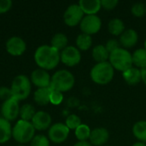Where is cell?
Instances as JSON below:
<instances>
[{"label":"cell","instance_id":"obj_1","mask_svg":"<svg viewBox=\"0 0 146 146\" xmlns=\"http://www.w3.org/2000/svg\"><path fill=\"white\" fill-rule=\"evenodd\" d=\"M34 61L39 68L51 70L55 68L60 61V51L50 45L44 44L37 48L34 53Z\"/></svg>","mask_w":146,"mask_h":146},{"label":"cell","instance_id":"obj_2","mask_svg":"<svg viewBox=\"0 0 146 146\" xmlns=\"http://www.w3.org/2000/svg\"><path fill=\"white\" fill-rule=\"evenodd\" d=\"M115 69L109 62L96 63L90 72L92 80L98 85L104 86L112 81Z\"/></svg>","mask_w":146,"mask_h":146},{"label":"cell","instance_id":"obj_3","mask_svg":"<svg viewBox=\"0 0 146 146\" xmlns=\"http://www.w3.org/2000/svg\"><path fill=\"white\" fill-rule=\"evenodd\" d=\"M75 83V79L74 74L66 69H61L56 71L51 77L50 87L52 90L66 92L70 91Z\"/></svg>","mask_w":146,"mask_h":146},{"label":"cell","instance_id":"obj_4","mask_svg":"<svg viewBox=\"0 0 146 146\" xmlns=\"http://www.w3.org/2000/svg\"><path fill=\"white\" fill-rule=\"evenodd\" d=\"M109 62L114 68V69L125 72L133 67V56L132 54L124 48H118L115 50L110 53Z\"/></svg>","mask_w":146,"mask_h":146},{"label":"cell","instance_id":"obj_5","mask_svg":"<svg viewBox=\"0 0 146 146\" xmlns=\"http://www.w3.org/2000/svg\"><path fill=\"white\" fill-rule=\"evenodd\" d=\"M35 131L31 121L19 120L12 128V138L19 144H27L35 137Z\"/></svg>","mask_w":146,"mask_h":146},{"label":"cell","instance_id":"obj_6","mask_svg":"<svg viewBox=\"0 0 146 146\" xmlns=\"http://www.w3.org/2000/svg\"><path fill=\"white\" fill-rule=\"evenodd\" d=\"M32 83L31 80L27 75L19 74L15 76L11 83V92L13 98L18 101L27 99L31 93Z\"/></svg>","mask_w":146,"mask_h":146},{"label":"cell","instance_id":"obj_7","mask_svg":"<svg viewBox=\"0 0 146 146\" xmlns=\"http://www.w3.org/2000/svg\"><path fill=\"white\" fill-rule=\"evenodd\" d=\"M80 27L82 33L92 36L100 31L102 27V21L97 15H85L80 23Z\"/></svg>","mask_w":146,"mask_h":146},{"label":"cell","instance_id":"obj_8","mask_svg":"<svg viewBox=\"0 0 146 146\" xmlns=\"http://www.w3.org/2000/svg\"><path fill=\"white\" fill-rule=\"evenodd\" d=\"M70 130L64 123L57 122L50 126L48 130V139L54 144H62L68 139Z\"/></svg>","mask_w":146,"mask_h":146},{"label":"cell","instance_id":"obj_9","mask_svg":"<svg viewBox=\"0 0 146 146\" xmlns=\"http://www.w3.org/2000/svg\"><path fill=\"white\" fill-rule=\"evenodd\" d=\"M85 15L81 10L80 7L78 3H74L69 5L64 12L63 15V21L65 24L68 27H76L79 25L82 19L84 18Z\"/></svg>","mask_w":146,"mask_h":146},{"label":"cell","instance_id":"obj_10","mask_svg":"<svg viewBox=\"0 0 146 146\" xmlns=\"http://www.w3.org/2000/svg\"><path fill=\"white\" fill-rule=\"evenodd\" d=\"M60 61L68 67H74L81 61L80 50L74 46H67L60 52Z\"/></svg>","mask_w":146,"mask_h":146},{"label":"cell","instance_id":"obj_11","mask_svg":"<svg viewBox=\"0 0 146 146\" xmlns=\"http://www.w3.org/2000/svg\"><path fill=\"white\" fill-rule=\"evenodd\" d=\"M1 114L3 118L8 121H15L20 115L19 101L15 98L4 101L1 106Z\"/></svg>","mask_w":146,"mask_h":146},{"label":"cell","instance_id":"obj_12","mask_svg":"<svg viewBox=\"0 0 146 146\" xmlns=\"http://www.w3.org/2000/svg\"><path fill=\"white\" fill-rule=\"evenodd\" d=\"M27 50L26 42L20 37H11L6 42V50L13 56H21Z\"/></svg>","mask_w":146,"mask_h":146},{"label":"cell","instance_id":"obj_13","mask_svg":"<svg viewBox=\"0 0 146 146\" xmlns=\"http://www.w3.org/2000/svg\"><path fill=\"white\" fill-rule=\"evenodd\" d=\"M30 80L31 83L36 86L38 88H44L50 86L51 77L46 70L37 68L32 72Z\"/></svg>","mask_w":146,"mask_h":146},{"label":"cell","instance_id":"obj_14","mask_svg":"<svg viewBox=\"0 0 146 146\" xmlns=\"http://www.w3.org/2000/svg\"><path fill=\"white\" fill-rule=\"evenodd\" d=\"M51 121L52 119L49 113L45 111H38L32 119L31 123L33 124L35 130L44 131L50 127Z\"/></svg>","mask_w":146,"mask_h":146},{"label":"cell","instance_id":"obj_15","mask_svg":"<svg viewBox=\"0 0 146 146\" xmlns=\"http://www.w3.org/2000/svg\"><path fill=\"white\" fill-rule=\"evenodd\" d=\"M109 139L110 133L105 127H96L92 130L89 140L92 146H104Z\"/></svg>","mask_w":146,"mask_h":146},{"label":"cell","instance_id":"obj_16","mask_svg":"<svg viewBox=\"0 0 146 146\" xmlns=\"http://www.w3.org/2000/svg\"><path fill=\"white\" fill-rule=\"evenodd\" d=\"M139 41V34L133 29H126L120 36V44L124 49H129L137 44Z\"/></svg>","mask_w":146,"mask_h":146},{"label":"cell","instance_id":"obj_17","mask_svg":"<svg viewBox=\"0 0 146 146\" xmlns=\"http://www.w3.org/2000/svg\"><path fill=\"white\" fill-rule=\"evenodd\" d=\"M85 15H97L102 9L100 0H80L78 3Z\"/></svg>","mask_w":146,"mask_h":146},{"label":"cell","instance_id":"obj_18","mask_svg":"<svg viewBox=\"0 0 146 146\" xmlns=\"http://www.w3.org/2000/svg\"><path fill=\"white\" fill-rule=\"evenodd\" d=\"M122 77L127 84L135 86L142 80L141 70L136 67H132L122 73Z\"/></svg>","mask_w":146,"mask_h":146},{"label":"cell","instance_id":"obj_19","mask_svg":"<svg viewBox=\"0 0 146 146\" xmlns=\"http://www.w3.org/2000/svg\"><path fill=\"white\" fill-rule=\"evenodd\" d=\"M51 87H44V88H38L33 94L34 102L40 105L44 106L50 104V96L51 93Z\"/></svg>","mask_w":146,"mask_h":146},{"label":"cell","instance_id":"obj_20","mask_svg":"<svg viewBox=\"0 0 146 146\" xmlns=\"http://www.w3.org/2000/svg\"><path fill=\"white\" fill-rule=\"evenodd\" d=\"M12 128L9 121L0 117V144H4L12 138Z\"/></svg>","mask_w":146,"mask_h":146},{"label":"cell","instance_id":"obj_21","mask_svg":"<svg viewBox=\"0 0 146 146\" xmlns=\"http://www.w3.org/2000/svg\"><path fill=\"white\" fill-rule=\"evenodd\" d=\"M92 56L94 61L97 62V63H100V62H108L110 57V52L105 48V45L98 44L92 49Z\"/></svg>","mask_w":146,"mask_h":146},{"label":"cell","instance_id":"obj_22","mask_svg":"<svg viewBox=\"0 0 146 146\" xmlns=\"http://www.w3.org/2000/svg\"><path fill=\"white\" fill-rule=\"evenodd\" d=\"M108 30L110 33L114 36H121L126 30V27L121 19L114 18L110 21L108 24Z\"/></svg>","mask_w":146,"mask_h":146},{"label":"cell","instance_id":"obj_23","mask_svg":"<svg viewBox=\"0 0 146 146\" xmlns=\"http://www.w3.org/2000/svg\"><path fill=\"white\" fill-rule=\"evenodd\" d=\"M68 37L64 33H57L52 37L50 41V46H52L53 48L61 52L63 49H65L68 46Z\"/></svg>","mask_w":146,"mask_h":146},{"label":"cell","instance_id":"obj_24","mask_svg":"<svg viewBox=\"0 0 146 146\" xmlns=\"http://www.w3.org/2000/svg\"><path fill=\"white\" fill-rule=\"evenodd\" d=\"M133 133L139 142L146 144V121H137L133 127Z\"/></svg>","mask_w":146,"mask_h":146},{"label":"cell","instance_id":"obj_25","mask_svg":"<svg viewBox=\"0 0 146 146\" xmlns=\"http://www.w3.org/2000/svg\"><path fill=\"white\" fill-rule=\"evenodd\" d=\"M133 63L136 68L142 69L146 67V50L145 48L137 49L132 55Z\"/></svg>","mask_w":146,"mask_h":146},{"label":"cell","instance_id":"obj_26","mask_svg":"<svg viewBox=\"0 0 146 146\" xmlns=\"http://www.w3.org/2000/svg\"><path fill=\"white\" fill-rule=\"evenodd\" d=\"M92 44V38L90 35L80 33L76 38V46L80 50H88Z\"/></svg>","mask_w":146,"mask_h":146},{"label":"cell","instance_id":"obj_27","mask_svg":"<svg viewBox=\"0 0 146 146\" xmlns=\"http://www.w3.org/2000/svg\"><path fill=\"white\" fill-rule=\"evenodd\" d=\"M36 114L35 108L30 104H25L20 108V117L21 120L26 121H31Z\"/></svg>","mask_w":146,"mask_h":146},{"label":"cell","instance_id":"obj_28","mask_svg":"<svg viewBox=\"0 0 146 146\" xmlns=\"http://www.w3.org/2000/svg\"><path fill=\"white\" fill-rule=\"evenodd\" d=\"M91 132L92 130L87 125L81 124L74 130V134L79 141H87L90 138Z\"/></svg>","mask_w":146,"mask_h":146},{"label":"cell","instance_id":"obj_29","mask_svg":"<svg viewBox=\"0 0 146 146\" xmlns=\"http://www.w3.org/2000/svg\"><path fill=\"white\" fill-rule=\"evenodd\" d=\"M81 123V120L80 118L74 114H71L69 115L65 121V125L68 127V128L69 130H75L79 126H80Z\"/></svg>","mask_w":146,"mask_h":146},{"label":"cell","instance_id":"obj_30","mask_svg":"<svg viewBox=\"0 0 146 146\" xmlns=\"http://www.w3.org/2000/svg\"><path fill=\"white\" fill-rule=\"evenodd\" d=\"M133 15L136 17H142L146 14V5L143 3H135L131 8Z\"/></svg>","mask_w":146,"mask_h":146},{"label":"cell","instance_id":"obj_31","mask_svg":"<svg viewBox=\"0 0 146 146\" xmlns=\"http://www.w3.org/2000/svg\"><path fill=\"white\" fill-rule=\"evenodd\" d=\"M30 146H50V140L44 135H36L30 142Z\"/></svg>","mask_w":146,"mask_h":146},{"label":"cell","instance_id":"obj_32","mask_svg":"<svg viewBox=\"0 0 146 146\" xmlns=\"http://www.w3.org/2000/svg\"><path fill=\"white\" fill-rule=\"evenodd\" d=\"M63 100V95L62 92L52 90L50 96V104L53 105H59L62 104Z\"/></svg>","mask_w":146,"mask_h":146},{"label":"cell","instance_id":"obj_33","mask_svg":"<svg viewBox=\"0 0 146 146\" xmlns=\"http://www.w3.org/2000/svg\"><path fill=\"white\" fill-rule=\"evenodd\" d=\"M13 98L11 89L6 86H1L0 87V99L4 101H7Z\"/></svg>","mask_w":146,"mask_h":146},{"label":"cell","instance_id":"obj_34","mask_svg":"<svg viewBox=\"0 0 146 146\" xmlns=\"http://www.w3.org/2000/svg\"><path fill=\"white\" fill-rule=\"evenodd\" d=\"M105 48L107 49V50L110 53H111L112 51L120 48V42H119V40H117L115 38H110L105 44Z\"/></svg>","mask_w":146,"mask_h":146},{"label":"cell","instance_id":"obj_35","mask_svg":"<svg viewBox=\"0 0 146 146\" xmlns=\"http://www.w3.org/2000/svg\"><path fill=\"white\" fill-rule=\"evenodd\" d=\"M119 3V1L117 0H102L101 1V6L103 9L107 10H112L114 9Z\"/></svg>","mask_w":146,"mask_h":146},{"label":"cell","instance_id":"obj_36","mask_svg":"<svg viewBox=\"0 0 146 146\" xmlns=\"http://www.w3.org/2000/svg\"><path fill=\"white\" fill-rule=\"evenodd\" d=\"M11 0H0V15L8 12L12 7Z\"/></svg>","mask_w":146,"mask_h":146},{"label":"cell","instance_id":"obj_37","mask_svg":"<svg viewBox=\"0 0 146 146\" xmlns=\"http://www.w3.org/2000/svg\"><path fill=\"white\" fill-rule=\"evenodd\" d=\"M74 146H92V144L88 141H79L76 144H74Z\"/></svg>","mask_w":146,"mask_h":146},{"label":"cell","instance_id":"obj_38","mask_svg":"<svg viewBox=\"0 0 146 146\" xmlns=\"http://www.w3.org/2000/svg\"><path fill=\"white\" fill-rule=\"evenodd\" d=\"M141 70V77H142V81L145 83V85L146 86V67L143 68Z\"/></svg>","mask_w":146,"mask_h":146},{"label":"cell","instance_id":"obj_39","mask_svg":"<svg viewBox=\"0 0 146 146\" xmlns=\"http://www.w3.org/2000/svg\"><path fill=\"white\" fill-rule=\"evenodd\" d=\"M132 146H146V144L142 143V142H137V143L133 144Z\"/></svg>","mask_w":146,"mask_h":146},{"label":"cell","instance_id":"obj_40","mask_svg":"<svg viewBox=\"0 0 146 146\" xmlns=\"http://www.w3.org/2000/svg\"><path fill=\"white\" fill-rule=\"evenodd\" d=\"M144 45H145V47H144V48H145V49L146 50V39H145V44H144Z\"/></svg>","mask_w":146,"mask_h":146},{"label":"cell","instance_id":"obj_41","mask_svg":"<svg viewBox=\"0 0 146 146\" xmlns=\"http://www.w3.org/2000/svg\"><path fill=\"white\" fill-rule=\"evenodd\" d=\"M18 146H26V145H18Z\"/></svg>","mask_w":146,"mask_h":146},{"label":"cell","instance_id":"obj_42","mask_svg":"<svg viewBox=\"0 0 146 146\" xmlns=\"http://www.w3.org/2000/svg\"><path fill=\"white\" fill-rule=\"evenodd\" d=\"M104 146H110V145H104Z\"/></svg>","mask_w":146,"mask_h":146}]
</instances>
